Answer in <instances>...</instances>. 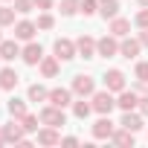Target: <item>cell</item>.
<instances>
[{"instance_id": "1", "label": "cell", "mask_w": 148, "mask_h": 148, "mask_svg": "<svg viewBox=\"0 0 148 148\" xmlns=\"http://www.w3.org/2000/svg\"><path fill=\"white\" fill-rule=\"evenodd\" d=\"M90 105H93V110H96V113H110V110L116 108V99H113V96H110V90L105 87V90L93 93V102H90Z\"/></svg>"}, {"instance_id": "2", "label": "cell", "mask_w": 148, "mask_h": 148, "mask_svg": "<svg viewBox=\"0 0 148 148\" xmlns=\"http://www.w3.org/2000/svg\"><path fill=\"white\" fill-rule=\"evenodd\" d=\"M41 122H44V125H52V128H64V122H67L64 108H55V105L44 108V110H41Z\"/></svg>"}, {"instance_id": "3", "label": "cell", "mask_w": 148, "mask_h": 148, "mask_svg": "<svg viewBox=\"0 0 148 148\" xmlns=\"http://www.w3.org/2000/svg\"><path fill=\"white\" fill-rule=\"evenodd\" d=\"M116 131V125L110 122V113H99V122L93 125V136L96 139H110Z\"/></svg>"}, {"instance_id": "4", "label": "cell", "mask_w": 148, "mask_h": 148, "mask_svg": "<svg viewBox=\"0 0 148 148\" xmlns=\"http://www.w3.org/2000/svg\"><path fill=\"white\" fill-rule=\"evenodd\" d=\"M73 93L76 96H93L96 93V82H93V76H76L73 79Z\"/></svg>"}, {"instance_id": "5", "label": "cell", "mask_w": 148, "mask_h": 148, "mask_svg": "<svg viewBox=\"0 0 148 148\" xmlns=\"http://www.w3.org/2000/svg\"><path fill=\"white\" fill-rule=\"evenodd\" d=\"M116 52H119L116 35H105V38H99V41H96V55H102V58H113Z\"/></svg>"}, {"instance_id": "6", "label": "cell", "mask_w": 148, "mask_h": 148, "mask_svg": "<svg viewBox=\"0 0 148 148\" xmlns=\"http://www.w3.org/2000/svg\"><path fill=\"white\" fill-rule=\"evenodd\" d=\"M105 87L110 93H122L125 90V76H122V70H108L105 73Z\"/></svg>"}, {"instance_id": "7", "label": "cell", "mask_w": 148, "mask_h": 148, "mask_svg": "<svg viewBox=\"0 0 148 148\" xmlns=\"http://www.w3.org/2000/svg\"><path fill=\"white\" fill-rule=\"evenodd\" d=\"M52 49H55V55H58L61 61H70V58H76V52H79V49H76V44H73L70 38H58Z\"/></svg>"}, {"instance_id": "8", "label": "cell", "mask_w": 148, "mask_h": 148, "mask_svg": "<svg viewBox=\"0 0 148 148\" xmlns=\"http://www.w3.org/2000/svg\"><path fill=\"white\" fill-rule=\"evenodd\" d=\"M26 131H23V125H18V122H9V125H3V139L6 142H21V145H26V136H23Z\"/></svg>"}, {"instance_id": "9", "label": "cell", "mask_w": 148, "mask_h": 148, "mask_svg": "<svg viewBox=\"0 0 148 148\" xmlns=\"http://www.w3.org/2000/svg\"><path fill=\"white\" fill-rule=\"evenodd\" d=\"M35 32H38V23H32V21H18L15 23V38L18 41H32Z\"/></svg>"}, {"instance_id": "10", "label": "cell", "mask_w": 148, "mask_h": 148, "mask_svg": "<svg viewBox=\"0 0 148 148\" xmlns=\"http://www.w3.org/2000/svg\"><path fill=\"white\" fill-rule=\"evenodd\" d=\"M139 49H142V44H139V38H122V44H119V55L122 58H136L139 55Z\"/></svg>"}, {"instance_id": "11", "label": "cell", "mask_w": 148, "mask_h": 148, "mask_svg": "<svg viewBox=\"0 0 148 148\" xmlns=\"http://www.w3.org/2000/svg\"><path fill=\"white\" fill-rule=\"evenodd\" d=\"M49 105H55V108H67L70 102H73V90H67V87H55V90H49V99H47Z\"/></svg>"}, {"instance_id": "12", "label": "cell", "mask_w": 148, "mask_h": 148, "mask_svg": "<svg viewBox=\"0 0 148 148\" xmlns=\"http://www.w3.org/2000/svg\"><path fill=\"white\" fill-rule=\"evenodd\" d=\"M21 58H23L29 67L41 64V58H44V49H41V44H26V49L21 52Z\"/></svg>"}, {"instance_id": "13", "label": "cell", "mask_w": 148, "mask_h": 148, "mask_svg": "<svg viewBox=\"0 0 148 148\" xmlns=\"http://www.w3.org/2000/svg\"><path fill=\"white\" fill-rule=\"evenodd\" d=\"M76 49H79L82 58H93V55H96V41H93L90 35H82V38L76 41Z\"/></svg>"}, {"instance_id": "14", "label": "cell", "mask_w": 148, "mask_h": 148, "mask_svg": "<svg viewBox=\"0 0 148 148\" xmlns=\"http://www.w3.org/2000/svg\"><path fill=\"white\" fill-rule=\"evenodd\" d=\"M116 108H122V110H134V108H139V96H136L134 90H122L119 99H116Z\"/></svg>"}, {"instance_id": "15", "label": "cell", "mask_w": 148, "mask_h": 148, "mask_svg": "<svg viewBox=\"0 0 148 148\" xmlns=\"http://www.w3.org/2000/svg\"><path fill=\"white\" fill-rule=\"evenodd\" d=\"M23 49L18 47V41H0V58L3 61H15Z\"/></svg>"}, {"instance_id": "16", "label": "cell", "mask_w": 148, "mask_h": 148, "mask_svg": "<svg viewBox=\"0 0 148 148\" xmlns=\"http://www.w3.org/2000/svg\"><path fill=\"white\" fill-rule=\"evenodd\" d=\"M38 142H41V145H58V142H61V134H58V128L47 125L44 131H38Z\"/></svg>"}, {"instance_id": "17", "label": "cell", "mask_w": 148, "mask_h": 148, "mask_svg": "<svg viewBox=\"0 0 148 148\" xmlns=\"http://www.w3.org/2000/svg\"><path fill=\"white\" fill-rule=\"evenodd\" d=\"M99 15H102L105 21H108V18L113 21V18L119 15V0H99Z\"/></svg>"}, {"instance_id": "18", "label": "cell", "mask_w": 148, "mask_h": 148, "mask_svg": "<svg viewBox=\"0 0 148 148\" xmlns=\"http://www.w3.org/2000/svg\"><path fill=\"white\" fill-rule=\"evenodd\" d=\"M58 64H61V58H58V55L41 58V73H44L47 79H52V76H58Z\"/></svg>"}, {"instance_id": "19", "label": "cell", "mask_w": 148, "mask_h": 148, "mask_svg": "<svg viewBox=\"0 0 148 148\" xmlns=\"http://www.w3.org/2000/svg\"><path fill=\"white\" fill-rule=\"evenodd\" d=\"M18 87V73L15 70H0V90H15Z\"/></svg>"}, {"instance_id": "20", "label": "cell", "mask_w": 148, "mask_h": 148, "mask_svg": "<svg viewBox=\"0 0 148 148\" xmlns=\"http://www.w3.org/2000/svg\"><path fill=\"white\" fill-rule=\"evenodd\" d=\"M128 32H131V21H125V18H119V15H116V18L110 21V35H116V38H125Z\"/></svg>"}, {"instance_id": "21", "label": "cell", "mask_w": 148, "mask_h": 148, "mask_svg": "<svg viewBox=\"0 0 148 148\" xmlns=\"http://www.w3.org/2000/svg\"><path fill=\"white\" fill-rule=\"evenodd\" d=\"M119 125L136 134V131L142 128V116H139V113H134V110H125V116H122V122H119Z\"/></svg>"}, {"instance_id": "22", "label": "cell", "mask_w": 148, "mask_h": 148, "mask_svg": "<svg viewBox=\"0 0 148 148\" xmlns=\"http://www.w3.org/2000/svg\"><path fill=\"white\" fill-rule=\"evenodd\" d=\"M110 142H116V145H134V131H128V128H122V131H113Z\"/></svg>"}, {"instance_id": "23", "label": "cell", "mask_w": 148, "mask_h": 148, "mask_svg": "<svg viewBox=\"0 0 148 148\" xmlns=\"http://www.w3.org/2000/svg\"><path fill=\"white\" fill-rule=\"evenodd\" d=\"M9 113H12L15 119H23V116H26V102H23V99H9Z\"/></svg>"}, {"instance_id": "24", "label": "cell", "mask_w": 148, "mask_h": 148, "mask_svg": "<svg viewBox=\"0 0 148 148\" xmlns=\"http://www.w3.org/2000/svg\"><path fill=\"white\" fill-rule=\"evenodd\" d=\"M15 23V6H0V26Z\"/></svg>"}, {"instance_id": "25", "label": "cell", "mask_w": 148, "mask_h": 148, "mask_svg": "<svg viewBox=\"0 0 148 148\" xmlns=\"http://www.w3.org/2000/svg\"><path fill=\"white\" fill-rule=\"evenodd\" d=\"M90 110H93V105H87L84 99H82V102H73V113H76L79 119H87V116H90Z\"/></svg>"}, {"instance_id": "26", "label": "cell", "mask_w": 148, "mask_h": 148, "mask_svg": "<svg viewBox=\"0 0 148 148\" xmlns=\"http://www.w3.org/2000/svg\"><path fill=\"white\" fill-rule=\"evenodd\" d=\"M44 99H49V93L41 84H29V102H44Z\"/></svg>"}, {"instance_id": "27", "label": "cell", "mask_w": 148, "mask_h": 148, "mask_svg": "<svg viewBox=\"0 0 148 148\" xmlns=\"http://www.w3.org/2000/svg\"><path fill=\"white\" fill-rule=\"evenodd\" d=\"M79 12H82L84 18H90V15L99 12V3H96V0H82V3H79Z\"/></svg>"}, {"instance_id": "28", "label": "cell", "mask_w": 148, "mask_h": 148, "mask_svg": "<svg viewBox=\"0 0 148 148\" xmlns=\"http://www.w3.org/2000/svg\"><path fill=\"white\" fill-rule=\"evenodd\" d=\"M82 0H61V15H76Z\"/></svg>"}, {"instance_id": "29", "label": "cell", "mask_w": 148, "mask_h": 148, "mask_svg": "<svg viewBox=\"0 0 148 148\" xmlns=\"http://www.w3.org/2000/svg\"><path fill=\"white\" fill-rule=\"evenodd\" d=\"M38 119H41V116H29V113H26V116L21 119V125H23V131H26V134H32V131H38Z\"/></svg>"}, {"instance_id": "30", "label": "cell", "mask_w": 148, "mask_h": 148, "mask_svg": "<svg viewBox=\"0 0 148 148\" xmlns=\"http://www.w3.org/2000/svg\"><path fill=\"white\" fill-rule=\"evenodd\" d=\"M35 9V0H15V12H21V15H29Z\"/></svg>"}, {"instance_id": "31", "label": "cell", "mask_w": 148, "mask_h": 148, "mask_svg": "<svg viewBox=\"0 0 148 148\" xmlns=\"http://www.w3.org/2000/svg\"><path fill=\"white\" fill-rule=\"evenodd\" d=\"M52 26H55V18H52L49 12L38 15V29H52Z\"/></svg>"}, {"instance_id": "32", "label": "cell", "mask_w": 148, "mask_h": 148, "mask_svg": "<svg viewBox=\"0 0 148 148\" xmlns=\"http://www.w3.org/2000/svg\"><path fill=\"white\" fill-rule=\"evenodd\" d=\"M134 23H136L139 29H148V6H145V9H142V12L134 18Z\"/></svg>"}, {"instance_id": "33", "label": "cell", "mask_w": 148, "mask_h": 148, "mask_svg": "<svg viewBox=\"0 0 148 148\" xmlns=\"http://www.w3.org/2000/svg\"><path fill=\"white\" fill-rule=\"evenodd\" d=\"M136 79H139V82L148 79V61H139V64H136Z\"/></svg>"}, {"instance_id": "34", "label": "cell", "mask_w": 148, "mask_h": 148, "mask_svg": "<svg viewBox=\"0 0 148 148\" xmlns=\"http://www.w3.org/2000/svg\"><path fill=\"white\" fill-rule=\"evenodd\" d=\"M52 6V0H35V9H41V12H47Z\"/></svg>"}, {"instance_id": "35", "label": "cell", "mask_w": 148, "mask_h": 148, "mask_svg": "<svg viewBox=\"0 0 148 148\" xmlns=\"http://www.w3.org/2000/svg\"><path fill=\"white\" fill-rule=\"evenodd\" d=\"M139 110H142V116H148V96L139 99Z\"/></svg>"}, {"instance_id": "36", "label": "cell", "mask_w": 148, "mask_h": 148, "mask_svg": "<svg viewBox=\"0 0 148 148\" xmlns=\"http://www.w3.org/2000/svg\"><path fill=\"white\" fill-rule=\"evenodd\" d=\"M61 142H64V145H79V139H76V136H61Z\"/></svg>"}, {"instance_id": "37", "label": "cell", "mask_w": 148, "mask_h": 148, "mask_svg": "<svg viewBox=\"0 0 148 148\" xmlns=\"http://www.w3.org/2000/svg\"><path fill=\"white\" fill-rule=\"evenodd\" d=\"M139 44H142V47H148V29H142V32H139Z\"/></svg>"}, {"instance_id": "38", "label": "cell", "mask_w": 148, "mask_h": 148, "mask_svg": "<svg viewBox=\"0 0 148 148\" xmlns=\"http://www.w3.org/2000/svg\"><path fill=\"white\" fill-rule=\"evenodd\" d=\"M139 90H142V93L148 96V79H145V82H139Z\"/></svg>"}, {"instance_id": "39", "label": "cell", "mask_w": 148, "mask_h": 148, "mask_svg": "<svg viewBox=\"0 0 148 148\" xmlns=\"http://www.w3.org/2000/svg\"><path fill=\"white\" fill-rule=\"evenodd\" d=\"M139 6H148V0H139Z\"/></svg>"}, {"instance_id": "40", "label": "cell", "mask_w": 148, "mask_h": 148, "mask_svg": "<svg viewBox=\"0 0 148 148\" xmlns=\"http://www.w3.org/2000/svg\"><path fill=\"white\" fill-rule=\"evenodd\" d=\"M0 142H6V139H3V131H0Z\"/></svg>"}, {"instance_id": "41", "label": "cell", "mask_w": 148, "mask_h": 148, "mask_svg": "<svg viewBox=\"0 0 148 148\" xmlns=\"http://www.w3.org/2000/svg\"><path fill=\"white\" fill-rule=\"evenodd\" d=\"M0 41H3V38H0Z\"/></svg>"}]
</instances>
